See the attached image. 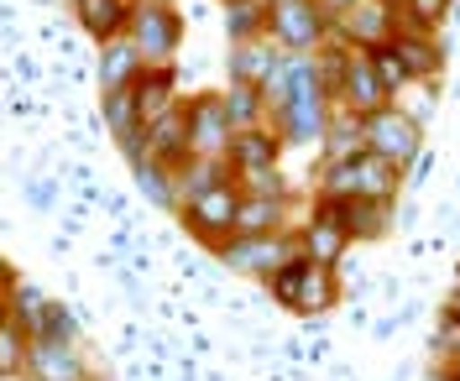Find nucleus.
<instances>
[{"label": "nucleus", "instance_id": "33", "mask_svg": "<svg viewBox=\"0 0 460 381\" xmlns=\"http://www.w3.org/2000/svg\"><path fill=\"white\" fill-rule=\"evenodd\" d=\"M235 188H241V194H272V199L293 194V188H288V178L278 173V168H261V173H241V178H235Z\"/></svg>", "mask_w": 460, "mask_h": 381}, {"label": "nucleus", "instance_id": "32", "mask_svg": "<svg viewBox=\"0 0 460 381\" xmlns=\"http://www.w3.org/2000/svg\"><path fill=\"white\" fill-rule=\"evenodd\" d=\"M42 340H58V345H79V319H74V308H63V303H48Z\"/></svg>", "mask_w": 460, "mask_h": 381}, {"label": "nucleus", "instance_id": "22", "mask_svg": "<svg viewBox=\"0 0 460 381\" xmlns=\"http://www.w3.org/2000/svg\"><path fill=\"white\" fill-rule=\"evenodd\" d=\"M146 63L142 53L126 42V37H115V42H100V94H115V89H131L137 84V74H142Z\"/></svg>", "mask_w": 460, "mask_h": 381}, {"label": "nucleus", "instance_id": "16", "mask_svg": "<svg viewBox=\"0 0 460 381\" xmlns=\"http://www.w3.org/2000/svg\"><path fill=\"white\" fill-rule=\"evenodd\" d=\"M105 131L115 136L120 157L137 168V162H142V110H137V94H131V89L105 94Z\"/></svg>", "mask_w": 460, "mask_h": 381}, {"label": "nucleus", "instance_id": "37", "mask_svg": "<svg viewBox=\"0 0 460 381\" xmlns=\"http://www.w3.org/2000/svg\"><path fill=\"white\" fill-rule=\"evenodd\" d=\"M445 314H456V319H460V288L450 293V303H445Z\"/></svg>", "mask_w": 460, "mask_h": 381}, {"label": "nucleus", "instance_id": "21", "mask_svg": "<svg viewBox=\"0 0 460 381\" xmlns=\"http://www.w3.org/2000/svg\"><path fill=\"white\" fill-rule=\"evenodd\" d=\"M131 5H137V0H74V16H79V27H84L94 42H115V37H126Z\"/></svg>", "mask_w": 460, "mask_h": 381}, {"label": "nucleus", "instance_id": "7", "mask_svg": "<svg viewBox=\"0 0 460 381\" xmlns=\"http://www.w3.org/2000/svg\"><path fill=\"white\" fill-rule=\"evenodd\" d=\"M330 105H341V110H350V116H372V110H382V105H393L387 89H382V79H376L372 58H367L361 48H341V79H335Z\"/></svg>", "mask_w": 460, "mask_h": 381}, {"label": "nucleus", "instance_id": "8", "mask_svg": "<svg viewBox=\"0 0 460 381\" xmlns=\"http://www.w3.org/2000/svg\"><path fill=\"white\" fill-rule=\"evenodd\" d=\"M393 31H398V5H387V0H356L350 11H341L330 22V37L345 48H361V53L382 48Z\"/></svg>", "mask_w": 460, "mask_h": 381}, {"label": "nucleus", "instance_id": "13", "mask_svg": "<svg viewBox=\"0 0 460 381\" xmlns=\"http://www.w3.org/2000/svg\"><path fill=\"white\" fill-rule=\"evenodd\" d=\"M27 381H94V371H89V360L79 345L31 340L27 345Z\"/></svg>", "mask_w": 460, "mask_h": 381}, {"label": "nucleus", "instance_id": "30", "mask_svg": "<svg viewBox=\"0 0 460 381\" xmlns=\"http://www.w3.org/2000/svg\"><path fill=\"white\" fill-rule=\"evenodd\" d=\"M27 377V334L5 319L0 324V381H22Z\"/></svg>", "mask_w": 460, "mask_h": 381}, {"label": "nucleus", "instance_id": "29", "mask_svg": "<svg viewBox=\"0 0 460 381\" xmlns=\"http://www.w3.org/2000/svg\"><path fill=\"white\" fill-rule=\"evenodd\" d=\"M445 16H450V0H398V27L408 31H434L439 37Z\"/></svg>", "mask_w": 460, "mask_h": 381}, {"label": "nucleus", "instance_id": "5", "mask_svg": "<svg viewBox=\"0 0 460 381\" xmlns=\"http://www.w3.org/2000/svg\"><path fill=\"white\" fill-rule=\"evenodd\" d=\"M235 204H241V188H235V178H230L220 188H204L194 199H183V204H178V220H183L189 235L215 256L230 235H235Z\"/></svg>", "mask_w": 460, "mask_h": 381}, {"label": "nucleus", "instance_id": "31", "mask_svg": "<svg viewBox=\"0 0 460 381\" xmlns=\"http://www.w3.org/2000/svg\"><path fill=\"white\" fill-rule=\"evenodd\" d=\"M367 58H372L376 79H382V89H387V100H398L402 89H408V68H402V63H398V53H393V37H387L382 48H372Z\"/></svg>", "mask_w": 460, "mask_h": 381}, {"label": "nucleus", "instance_id": "26", "mask_svg": "<svg viewBox=\"0 0 460 381\" xmlns=\"http://www.w3.org/2000/svg\"><path fill=\"white\" fill-rule=\"evenodd\" d=\"M226 37L230 48L267 37V0H226Z\"/></svg>", "mask_w": 460, "mask_h": 381}, {"label": "nucleus", "instance_id": "23", "mask_svg": "<svg viewBox=\"0 0 460 381\" xmlns=\"http://www.w3.org/2000/svg\"><path fill=\"white\" fill-rule=\"evenodd\" d=\"M48 303H53V298L42 293L37 282H22V277H16V288L5 293V319H11L16 329H22V334H27V345H31V340H42V319H48Z\"/></svg>", "mask_w": 460, "mask_h": 381}, {"label": "nucleus", "instance_id": "17", "mask_svg": "<svg viewBox=\"0 0 460 381\" xmlns=\"http://www.w3.org/2000/svg\"><path fill=\"white\" fill-rule=\"evenodd\" d=\"M293 235H298L304 262H319V266H335L345 251H350V235H345L335 220L314 214V209H309V220H298V225H293Z\"/></svg>", "mask_w": 460, "mask_h": 381}, {"label": "nucleus", "instance_id": "10", "mask_svg": "<svg viewBox=\"0 0 460 381\" xmlns=\"http://www.w3.org/2000/svg\"><path fill=\"white\" fill-rule=\"evenodd\" d=\"M183 120H189V157H226L230 120H226L220 94H194L183 105Z\"/></svg>", "mask_w": 460, "mask_h": 381}, {"label": "nucleus", "instance_id": "20", "mask_svg": "<svg viewBox=\"0 0 460 381\" xmlns=\"http://www.w3.org/2000/svg\"><path fill=\"white\" fill-rule=\"evenodd\" d=\"M131 94H137V110H142V126H146L152 116L178 105V68L172 63H146L137 74V84H131Z\"/></svg>", "mask_w": 460, "mask_h": 381}, {"label": "nucleus", "instance_id": "11", "mask_svg": "<svg viewBox=\"0 0 460 381\" xmlns=\"http://www.w3.org/2000/svg\"><path fill=\"white\" fill-rule=\"evenodd\" d=\"M142 157L163 162V168H172V173L189 162V120H183V100L142 126Z\"/></svg>", "mask_w": 460, "mask_h": 381}, {"label": "nucleus", "instance_id": "19", "mask_svg": "<svg viewBox=\"0 0 460 381\" xmlns=\"http://www.w3.org/2000/svg\"><path fill=\"white\" fill-rule=\"evenodd\" d=\"M283 63V48H272L267 37H257V42H235L230 48V58H226V68H230V84H252V89H261L267 79H272V68Z\"/></svg>", "mask_w": 460, "mask_h": 381}, {"label": "nucleus", "instance_id": "14", "mask_svg": "<svg viewBox=\"0 0 460 381\" xmlns=\"http://www.w3.org/2000/svg\"><path fill=\"white\" fill-rule=\"evenodd\" d=\"M393 53H398V63L408 68V84H429V79H439V68H445V42H439L434 31L398 27L393 31Z\"/></svg>", "mask_w": 460, "mask_h": 381}, {"label": "nucleus", "instance_id": "15", "mask_svg": "<svg viewBox=\"0 0 460 381\" xmlns=\"http://www.w3.org/2000/svg\"><path fill=\"white\" fill-rule=\"evenodd\" d=\"M341 303V277H335V266H319V262H304L298 266V282H293V314H304V319H314L324 308H335Z\"/></svg>", "mask_w": 460, "mask_h": 381}, {"label": "nucleus", "instance_id": "2", "mask_svg": "<svg viewBox=\"0 0 460 381\" xmlns=\"http://www.w3.org/2000/svg\"><path fill=\"white\" fill-rule=\"evenodd\" d=\"M361 142H367L372 157H382V162H393L398 173H408V168L419 162V152H424V126L393 100V105H382L372 116H361Z\"/></svg>", "mask_w": 460, "mask_h": 381}, {"label": "nucleus", "instance_id": "36", "mask_svg": "<svg viewBox=\"0 0 460 381\" xmlns=\"http://www.w3.org/2000/svg\"><path fill=\"white\" fill-rule=\"evenodd\" d=\"M11 288H16V266H11L5 256H0V298L11 293Z\"/></svg>", "mask_w": 460, "mask_h": 381}, {"label": "nucleus", "instance_id": "28", "mask_svg": "<svg viewBox=\"0 0 460 381\" xmlns=\"http://www.w3.org/2000/svg\"><path fill=\"white\" fill-rule=\"evenodd\" d=\"M137 188H142L157 209H172V214H178V178H172V168L142 157V162H137Z\"/></svg>", "mask_w": 460, "mask_h": 381}, {"label": "nucleus", "instance_id": "35", "mask_svg": "<svg viewBox=\"0 0 460 381\" xmlns=\"http://www.w3.org/2000/svg\"><path fill=\"white\" fill-rule=\"evenodd\" d=\"M319 11H324V16H330V22H335V16H341V11H350V5H356V0H314Z\"/></svg>", "mask_w": 460, "mask_h": 381}, {"label": "nucleus", "instance_id": "9", "mask_svg": "<svg viewBox=\"0 0 460 381\" xmlns=\"http://www.w3.org/2000/svg\"><path fill=\"white\" fill-rule=\"evenodd\" d=\"M309 209L324 214V220H335L350 235V246L356 240H382V235L393 230V199H319L314 194Z\"/></svg>", "mask_w": 460, "mask_h": 381}, {"label": "nucleus", "instance_id": "38", "mask_svg": "<svg viewBox=\"0 0 460 381\" xmlns=\"http://www.w3.org/2000/svg\"><path fill=\"white\" fill-rule=\"evenodd\" d=\"M445 371H450V377H460V360H450V366H445Z\"/></svg>", "mask_w": 460, "mask_h": 381}, {"label": "nucleus", "instance_id": "6", "mask_svg": "<svg viewBox=\"0 0 460 381\" xmlns=\"http://www.w3.org/2000/svg\"><path fill=\"white\" fill-rule=\"evenodd\" d=\"M215 256H220L230 272L267 282L278 266L293 262V256H304V251H298V235H293V230H278V235H230Z\"/></svg>", "mask_w": 460, "mask_h": 381}, {"label": "nucleus", "instance_id": "3", "mask_svg": "<svg viewBox=\"0 0 460 381\" xmlns=\"http://www.w3.org/2000/svg\"><path fill=\"white\" fill-rule=\"evenodd\" d=\"M267 42L293 58H309L330 42V16L314 0H267Z\"/></svg>", "mask_w": 460, "mask_h": 381}, {"label": "nucleus", "instance_id": "4", "mask_svg": "<svg viewBox=\"0 0 460 381\" xmlns=\"http://www.w3.org/2000/svg\"><path fill=\"white\" fill-rule=\"evenodd\" d=\"M126 42L142 53V63H172L183 48V16L168 0H137L126 22Z\"/></svg>", "mask_w": 460, "mask_h": 381}, {"label": "nucleus", "instance_id": "1", "mask_svg": "<svg viewBox=\"0 0 460 381\" xmlns=\"http://www.w3.org/2000/svg\"><path fill=\"white\" fill-rule=\"evenodd\" d=\"M402 173L393 162H382L372 152H356L345 162H324L319 168L314 194L319 199H398Z\"/></svg>", "mask_w": 460, "mask_h": 381}, {"label": "nucleus", "instance_id": "24", "mask_svg": "<svg viewBox=\"0 0 460 381\" xmlns=\"http://www.w3.org/2000/svg\"><path fill=\"white\" fill-rule=\"evenodd\" d=\"M319 152H324V162H345V157L367 152V142H361V116H350V110H341V105H330V126H324Z\"/></svg>", "mask_w": 460, "mask_h": 381}, {"label": "nucleus", "instance_id": "12", "mask_svg": "<svg viewBox=\"0 0 460 381\" xmlns=\"http://www.w3.org/2000/svg\"><path fill=\"white\" fill-rule=\"evenodd\" d=\"M278 162H283V142H278V131L267 120L261 126H246V131H230V147H226L230 178L261 173V168H278Z\"/></svg>", "mask_w": 460, "mask_h": 381}, {"label": "nucleus", "instance_id": "40", "mask_svg": "<svg viewBox=\"0 0 460 381\" xmlns=\"http://www.w3.org/2000/svg\"><path fill=\"white\" fill-rule=\"evenodd\" d=\"M387 5H398V0H387Z\"/></svg>", "mask_w": 460, "mask_h": 381}, {"label": "nucleus", "instance_id": "25", "mask_svg": "<svg viewBox=\"0 0 460 381\" xmlns=\"http://www.w3.org/2000/svg\"><path fill=\"white\" fill-rule=\"evenodd\" d=\"M172 178H178V204H183V199H194V194H204V188L230 183V168H226V157H189Z\"/></svg>", "mask_w": 460, "mask_h": 381}, {"label": "nucleus", "instance_id": "27", "mask_svg": "<svg viewBox=\"0 0 460 381\" xmlns=\"http://www.w3.org/2000/svg\"><path fill=\"white\" fill-rule=\"evenodd\" d=\"M220 105H226L230 131H246V126H261V120H267V100H261V89H252V84L220 89Z\"/></svg>", "mask_w": 460, "mask_h": 381}, {"label": "nucleus", "instance_id": "41", "mask_svg": "<svg viewBox=\"0 0 460 381\" xmlns=\"http://www.w3.org/2000/svg\"><path fill=\"white\" fill-rule=\"evenodd\" d=\"M168 5H172V0H168Z\"/></svg>", "mask_w": 460, "mask_h": 381}, {"label": "nucleus", "instance_id": "18", "mask_svg": "<svg viewBox=\"0 0 460 381\" xmlns=\"http://www.w3.org/2000/svg\"><path fill=\"white\" fill-rule=\"evenodd\" d=\"M288 214H293V194H283V199H272V194H241V204H235V235L293 230Z\"/></svg>", "mask_w": 460, "mask_h": 381}, {"label": "nucleus", "instance_id": "34", "mask_svg": "<svg viewBox=\"0 0 460 381\" xmlns=\"http://www.w3.org/2000/svg\"><path fill=\"white\" fill-rule=\"evenodd\" d=\"M434 351L460 360V319L456 314H439V329H434Z\"/></svg>", "mask_w": 460, "mask_h": 381}, {"label": "nucleus", "instance_id": "39", "mask_svg": "<svg viewBox=\"0 0 460 381\" xmlns=\"http://www.w3.org/2000/svg\"><path fill=\"white\" fill-rule=\"evenodd\" d=\"M0 324H5V298H0Z\"/></svg>", "mask_w": 460, "mask_h": 381}]
</instances>
